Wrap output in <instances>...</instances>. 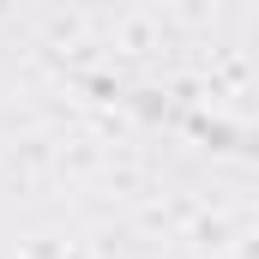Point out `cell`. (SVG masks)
I'll use <instances>...</instances> for the list:
<instances>
[]
</instances>
